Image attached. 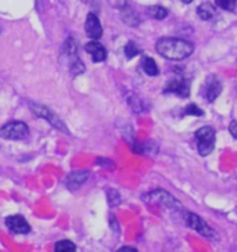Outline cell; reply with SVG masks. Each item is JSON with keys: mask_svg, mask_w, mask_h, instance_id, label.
Listing matches in <instances>:
<instances>
[{"mask_svg": "<svg viewBox=\"0 0 237 252\" xmlns=\"http://www.w3.org/2000/svg\"><path fill=\"white\" fill-rule=\"evenodd\" d=\"M156 50L164 59L172 60V61H180L187 59L194 50V46L176 37H163L156 43Z\"/></svg>", "mask_w": 237, "mask_h": 252, "instance_id": "1", "label": "cell"}, {"mask_svg": "<svg viewBox=\"0 0 237 252\" xmlns=\"http://www.w3.org/2000/svg\"><path fill=\"white\" fill-rule=\"evenodd\" d=\"M197 141V150L200 156L205 157L212 153L215 147V130L211 126H203L194 133Z\"/></svg>", "mask_w": 237, "mask_h": 252, "instance_id": "2", "label": "cell"}, {"mask_svg": "<svg viewBox=\"0 0 237 252\" xmlns=\"http://www.w3.org/2000/svg\"><path fill=\"white\" fill-rule=\"evenodd\" d=\"M143 200L146 201L147 204H150V205H158V207H164L167 208V209H170V211L182 209L178 200H175L165 190H154L151 193L143 195Z\"/></svg>", "mask_w": 237, "mask_h": 252, "instance_id": "3", "label": "cell"}, {"mask_svg": "<svg viewBox=\"0 0 237 252\" xmlns=\"http://www.w3.org/2000/svg\"><path fill=\"white\" fill-rule=\"evenodd\" d=\"M183 219H185V222L187 223V226L190 229L196 230L197 233H200L201 236H204L205 238H209V240H216L218 238L216 231L214 229H211L209 224H207V222L204 219H201L197 214L186 212L185 215H183Z\"/></svg>", "mask_w": 237, "mask_h": 252, "instance_id": "4", "label": "cell"}, {"mask_svg": "<svg viewBox=\"0 0 237 252\" xmlns=\"http://www.w3.org/2000/svg\"><path fill=\"white\" fill-rule=\"evenodd\" d=\"M30 134V127L24 122H8L0 127V136L7 140H23Z\"/></svg>", "mask_w": 237, "mask_h": 252, "instance_id": "5", "label": "cell"}, {"mask_svg": "<svg viewBox=\"0 0 237 252\" xmlns=\"http://www.w3.org/2000/svg\"><path fill=\"white\" fill-rule=\"evenodd\" d=\"M165 93H173L179 97H189L190 94V81L189 79H185V78H179V79H170L165 89H164Z\"/></svg>", "mask_w": 237, "mask_h": 252, "instance_id": "6", "label": "cell"}, {"mask_svg": "<svg viewBox=\"0 0 237 252\" xmlns=\"http://www.w3.org/2000/svg\"><path fill=\"white\" fill-rule=\"evenodd\" d=\"M31 108L34 110V112L36 114V117H40V118H45L47 119L53 126H56V127H59L60 130H63V132H68L67 127L64 126V124L60 121L57 117H56V114L52 112L49 108H46L43 105H36V104H34V105H31Z\"/></svg>", "mask_w": 237, "mask_h": 252, "instance_id": "7", "label": "cell"}, {"mask_svg": "<svg viewBox=\"0 0 237 252\" xmlns=\"http://www.w3.org/2000/svg\"><path fill=\"white\" fill-rule=\"evenodd\" d=\"M6 224H7L8 229L15 234H28L31 231V226L28 224V222L20 215H13L6 218Z\"/></svg>", "mask_w": 237, "mask_h": 252, "instance_id": "8", "label": "cell"}, {"mask_svg": "<svg viewBox=\"0 0 237 252\" xmlns=\"http://www.w3.org/2000/svg\"><path fill=\"white\" fill-rule=\"evenodd\" d=\"M85 31L88 33V36L93 40H97L100 39L102 35H103V28H102V24L99 21L96 14L90 13L88 14V18H86V23H85Z\"/></svg>", "mask_w": 237, "mask_h": 252, "instance_id": "9", "label": "cell"}, {"mask_svg": "<svg viewBox=\"0 0 237 252\" xmlns=\"http://www.w3.org/2000/svg\"><path fill=\"white\" fill-rule=\"evenodd\" d=\"M203 90H204L203 96H205L207 101L212 103V101H215V98L221 94V92H222V85H221V82L218 81L215 76H209L208 81L205 82Z\"/></svg>", "mask_w": 237, "mask_h": 252, "instance_id": "10", "label": "cell"}, {"mask_svg": "<svg viewBox=\"0 0 237 252\" xmlns=\"http://www.w3.org/2000/svg\"><path fill=\"white\" fill-rule=\"evenodd\" d=\"M86 52L89 53L92 60L95 61V63H102L104 60L107 59V50H105V47L103 45H100L99 42H89L88 45H86Z\"/></svg>", "mask_w": 237, "mask_h": 252, "instance_id": "11", "label": "cell"}, {"mask_svg": "<svg viewBox=\"0 0 237 252\" xmlns=\"http://www.w3.org/2000/svg\"><path fill=\"white\" fill-rule=\"evenodd\" d=\"M88 178H89V172H74L68 176L66 183L69 190H76L79 186H82L88 180Z\"/></svg>", "mask_w": 237, "mask_h": 252, "instance_id": "12", "label": "cell"}, {"mask_svg": "<svg viewBox=\"0 0 237 252\" xmlns=\"http://www.w3.org/2000/svg\"><path fill=\"white\" fill-rule=\"evenodd\" d=\"M197 14H199V17H200L201 20L208 21V20H211L215 15V6L212 3H209V1H205V3H203V4L199 6V8H197Z\"/></svg>", "mask_w": 237, "mask_h": 252, "instance_id": "13", "label": "cell"}, {"mask_svg": "<svg viewBox=\"0 0 237 252\" xmlns=\"http://www.w3.org/2000/svg\"><path fill=\"white\" fill-rule=\"evenodd\" d=\"M141 68H143V71L148 75V76H156L158 75V67H157L156 61L153 57H143L141 60Z\"/></svg>", "mask_w": 237, "mask_h": 252, "instance_id": "14", "label": "cell"}, {"mask_svg": "<svg viewBox=\"0 0 237 252\" xmlns=\"http://www.w3.org/2000/svg\"><path fill=\"white\" fill-rule=\"evenodd\" d=\"M126 100H128V104L131 105V108L134 110L135 112H141L144 110V105H143V101L140 100V97L137 96V94H135L132 92H129L128 94H126Z\"/></svg>", "mask_w": 237, "mask_h": 252, "instance_id": "15", "label": "cell"}, {"mask_svg": "<svg viewBox=\"0 0 237 252\" xmlns=\"http://www.w3.org/2000/svg\"><path fill=\"white\" fill-rule=\"evenodd\" d=\"M148 15L150 17H153L154 20H164L167 15H168V11H167V8L161 7V6H151V7H148Z\"/></svg>", "mask_w": 237, "mask_h": 252, "instance_id": "16", "label": "cell"}, {"mask_svg": "<svg viewBox=\"0 0 237 252\" xmlns=\"http://www.w3.org/2000/svg\"><path fill=\"white\" fill-rule=\"evenodd\" d=\"M75 250H76V247L69 240H61L54 247V251L56 252H74Z\"/></svg>", "mask_w": 237, "mask_h": 252, "instance_id": "17", "label": "cell"}, {"mask_svg": "<svg viewBox=\"0 0 237 252\" xmlns=\"http://www.w3.org/2000/svg\"><path fill=\"white\" fill-rule=\"evenodd\" d=\"M137 54H140V49H139V46L136 45L135 42H128L125 46V56L126 59H134L135 56H137Z\"/></svg>", "mask_w": 237, "mask_h": 252, "instance_id": "18", "label": "cell"}, {"mask_svg": "<svg viewBox=\"0 0 237 252\" xmlns=\"http://www.w3.org/2000/svg\"><path fill=\"white\" fill-rule=\"evenodd\" d=\"M125 11L128 13V17H126V15H122V20H124L128 25H131V27H136V25L139 24V17L135 14L131 8H125Z\"/></svg>", "mask_w": 237, "mask_h": 252, "instance_id": "19", "label": "cell"}, {"mask_svg": "<svg viewBox=\"0 0 237 252\" xmlns=\"http://www.w3.org/2000/svg\"><path fill=\"white\" fill-rule=\"evenodd\" d=\"M107 198H108V204L110 207H117L121 202V197L117 190H108L107 191Z\"/></svg>", "mask_w": 237, "mask_h": 252, "instance_id": "20", "label": "cell"}, {"mask_svg": "<svg viewBox=\"0 0 237 252\" xmlns=\"http://www.w3.org/2000/svg\"><path fill=\"white\" fill-rule=\"evenodd\" d=\"M215 1L219 7H222L223 10H228V11H233L237 4V0H215Z\"/></svg>", "mask_w": 237, "mask_h": 252, "instance_id": "21", "label": "cell"}, {"mask_svg": "<svg viewBox=\"0 0 237 252\" xmlns=\"http://www.w3.org/2000/svg\"><path fill=\"white\" fill-rule=\"evenodd\" d=\"M183 112H185V115H194V117H201L204 114L203 110H200L196 104H189Z\"/></svg>", "mask_w": 237, "mask_h": 252, "instance_id": "22", "label": "cell"}, {"mask_svg": "<svg viewBox=\"0 0 237 252\" xmlns=\"http://www.w3.org/2000/svg\"><path fill=\"white\" fill-rule=\"evenodd\" d=\"M71 69L74 74H82L85 71V65L81 63V60L78 57H72V64H71Z\"/></svg>", "mask_w": 237, "mask_h": 252, "instance_id": "23", "label": "cell"}, {"mask_svg": "<svg viewBox=\"0 0 237 252\" xmlns=\"http://www.w3.org/2000/svg\"><path fill=\"white\" fill-rule=\"evenodd\" d=\"M229 130L230 133L233 134V137H236L237 139V122H232V124H230Z\"/></svg>", "mask_w": 237, "mask_h": 252, "instance_id": "24", "label": "cell"}, {"mask_svg": "<svg viewBox=\"0 0 237 252\" xmlns=\"http://www.w3.org/2000/svg\"><path fill=\"white\" fill-rule=\"evenodd\" d=\"M110 1H111V0H110ZM125 3L126 0H121V1H115V0H114L111 4L112 6H115V7H122V6H125Z\"/></svg>", "mask_w": 237, "mask_h": 252, "instance_id": "25", "label": "cell"}, {"mask_svg": "<svg viewBox=\"0 0 237 252\" xmlns=\"http://www.w3.org/2000/svg\"><path fill=\"white\" fill-rule=\"evenodd\" d=\"M118 252H137L136 248H131V247H124V248H119Z\"/></svg>", "mask_w": 237, "mask_h": 252, "instance_id": "26", "label": "cell"}, {"mask_svg": "<svg viewBox=\"0 0 237 252\" xmlns=\"http://www.w3.org/2000/svg\"><path fill=\"white\" fill-rule=\"evenodd\" d=\"M182 1H183V3H186V4H189V3H192L193 0H182Z\"/></svg>", "mask_w": 237, "mask_h": 252, "instance_id": "27", "label": "cell"}, {"mask_svg": "<svg viewBox=\"0 0 237 252\" xmlns=\"http://www.w3.org/2000/svg\"><path fill=\"white\" fill-rule=\"evenodd\" d=\"M82 1H85V3H86V1H89V0H82Z\"/></svg>", "mask_w": 237, "mask_h": 252, "instance_id": "28", "label": "cell"}]
</instances>
